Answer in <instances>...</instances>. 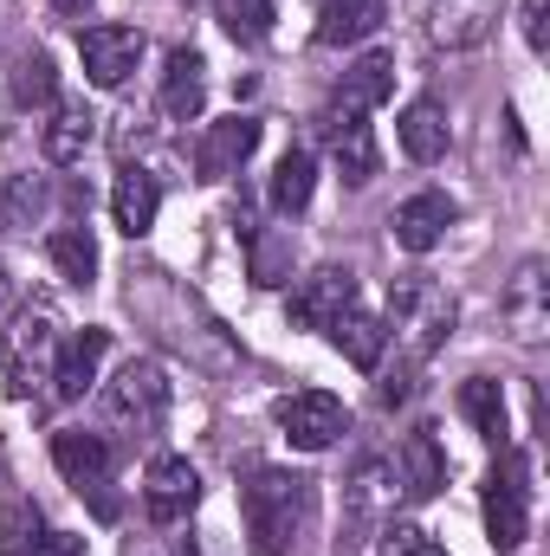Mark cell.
I'll list each match as a JSON object with an SVG mask.
<instances>
[{"instance_id": "obj_1", "label": "cell", "mask_w": 550, "mask_h": 556, "mask_svg": "<svg viewBox=\"0 0 550 556\" xmlns=\"http://www.w3.org/2000/svg\"><path fill=\"white\" fill-rule=\"evenodd\" d=\"M311 505H317V492H311L304 472L253 466V472L240 479V525H247L253 556H285L291 551V544L304 538V525H311Z\"/></svg>"}, {"instance_id": "obj_2", "label": "cell", "mask_w": 550, "mask_h": 556, "mask_svg": "<svg viewBox=\"0 0 550 556\" xmlns=\"http://www.w3.org/2000/svg\"><path fill=\"white\" fill-rule=\"evenodd\" d=\"M52 356H59V311L46 298H26L7 324V343H0V376H7V395L26 402L39 382H52Z\"/></svg>"}, {"instance_id": "obj_3", "label": "cell", "mask_w": 550, "mask_h": 556, "mask_svg": "<svg viewBox=\"0 0 550 556\" xmlns=\"http://www.w3.org/2000/svg\"><path fill=\"white\" fill-rule=\"evenodd\" d=\"M486 538L505 556L532 538V459L518 446H499V466L486 479Z\"/></svg>"}, {"instance_id": "obj_4", "label": "cell", "mask_w": 550, "mask_h": 556, "mask_svg": "<svg viewBox=\"0 0 550 556\" xmlns=\"http://www.w3.org/2000/svg\"><path fill=\"white\" fill-rule=\"evenodd\" d=\"M52 466H59V479H65L78 498L98 505V518H117V492H111V466H117V453H111L104 433H85V427L52 433Z\"/></svg>"}, {"instance_id": "obj_5", "label": "cell", "mask_w": 550, "mask_h": 556, "mask_svg": "<svg viewBox=\"0 0 550 556\" xmlns=\"http://www.w3.org/2000/svg\"><path fill=\"white\" fill-rule=\"evenodd\" d=\"M104 420L117 433H155L168 420V376L155 363H124L117 382H104Z\"/></svg>"}, {"instance_id": "obj_6", "label": "cell", "mask_w": 550, "mask_h": 556, "mask_svg": "<svg viewBox=\"0 0 550 556\" xmlns=\"http://www.w3.org/2000/svg\"><path fill=\"white\" fill-rule=\"evenodd\" d=\"M278 427H285V440L298 453H324V446H337L350 433V408L330 389H298V395L278 402Z\"/></svg>"}, {"instance_id": "obj_7", "label": "cell", "mask_w": 550, "mask_h": 556, "mask_svg": "<svg viewBox=\"0 0 550 556\" xmlns=\"http://www.w3.org/2000/svg\"><path fill=\"white\" fill-rule=\"evenodd\" d=\"M142 39L137 26H117V20H104V26H85L78 33V59H85V78L98 85V91H117L130 72L142 65Z\"/></svg>"}, {"instance_id": "obj_8", "label": "cell", "mask_w": 550, "mask_h": 556, "mask_svg": "<svg viewBox=\"0 0 550 556\" xmlns=\"http://www.w3.org/2000/svg\"><path fill=\"white\" fill-rule=\"evenodd\" d=\"M195 505H201V472L182 453H155L149 472H142V511L155 525H182Z\"/></svg>"}, {"instance_id": "obj_9", "label": "cell", "mask_w": 550, "mask_h": 556, "mask_svg": "<svg viewBox=\"0 0 550 556\" xmlns=\"http://www.w3.org/2000/svg\"><path fill=\"white\" fill-rule=\"evenodd\" d=\"M350 304H357V273L350 266H317L311 278H298V291H291V324L298 330H330Z\"/></svg>"}, {"instance_id": "obj_10", "label": "cell", "mask_w": 550, "mask_h": 556, "mask_svg": "<svg viewBox=\"0 0 550 556\" xmlns=\"http://www.w3.org/2000/svg\"><path fill=\"white\" fill-rule=\"evenodd\" d=\"M260 149V117H221V124H208L201 142H195V168H201V181H227V175H240L247 168V155Z\"/></svg>"}, {"instance_id": "obj_11", "label": "cell", "mask_w": 550, "mask_h": 556, "mask_svg": "<svg viewBox=\"0 0 550 556\" xmlns=\"http://www.w3.org/2000/svg\"><path fill=\"white\" fill-rule=\"evenodd\" d=\"M104 350H111V330H98V324L72 330L59 343V356H52V402H85V389L104 369Z\"/></svg>"}, {"instance_id": "obj_12", "label": "cell", "mask_w": 550, "mask_h": 556, "mask_svg": "<svg viewBox=\"0 0 550 556\" xmlns=\"http://www.w3.org/2000/svg\"><path fill=\"white\" fill-rule=\"evenodd\" d=\"M324 137H330V162H337V175H343L350 188L376 181L383 155H376V137H370L363 111H343V104H330V111H324Z\"/></svg>"}, {"instance_id": "obj_13", "label": "cell", "mask_w": 550, "mask_h": 556, "mask_svg": "<svg viewBox=\"0 0 550 556\" xmlns=\"http://www.w3.org/2000/svg\"><path fill=\"white\" fill-rule=\"evenodd\" d=\"M492 26H499V0H434V13H427V39L447 52L486 46Z\"/></svg>"}, {"instance_id": "obj_14", "label": "cell", "mask_w": 550, "mask_h": 556, "mask_svg": "<svg viewBox=\"0 0 550 556\" xmlns=\"http://www.w3.org/2000/svg\"><path fill=\"white\" fill-rule=\"evenodd\" d=\"M162 117H175V124H195L201 117V104H208V59L195 52V46H175L168 59H162Z\"/></svg>"}, {"instance_id": "obj_15", "label": "cell", "mask_w": 550, "mask_h": 556, "mask_svg": "<svg viewBox=\"0 0 550 556\" xmlns=\"http://www.w3.org/2000/svg\"><path fill=\"white\" fill-rule=\"evenodd\" d=\"M453 220H460L453 194H434V188H427V194H409V201L396 207L389 227H396V247H402V253H434V247L447 240Z\"/></svg>"}, {"instance_id": "obj_16", "label": "cell", "mask_w": 550, "mask_h": 556, "mask_svg": "<svg viewBox=\"0 0 550 556\" xmlns=\"http://www.w3.org/2000/svg\"><path fill=\"white\" fill-rule=\"evenodd\" d=\"M505 317H512V337L518 343H545L550 337V298H545V260H525L512 291H505Z\"/></svg>"}, {"instance_id": "obj_17", "label": "cell", "mask_w": 550, "mask_h": 556, "mask_svg": "<svg viewBox=\"0 0 550 556\" xmlns=\"http://www.w3.org/2000/svg\"><path fill=\"white\" fill-rule=\"evenodd\" d=\"M311 7H317V26H311L317 46H357L383 33V0H311Z\"/></svg>"}, {"instance_id": "obj_18", "label": "cell", "mask_w": 550, "mask_h": 556, "mask_svg": "<svg viewBox=\"0 0 550 556\" xmlns=\"http://www.w3.org/2000/svg\"><path fill=\"white\" fill-rule=\"evenodd\" d=\"M155 214H162V181L149 175V168H117V188H111V220L142 240L149 227H155Z\"/></svg>"}, {"instance_id": "obj_19", "label": "cell", "mask_w": 550, "mask_h": 556, "mask_svg": "<svg viewBox=\"0 0 550 556\" xmlns=\"http://www.w3.org/2000/svg\"><path fill=\"white\" fill-rule=\"evenodd\" d=\"M402 485H409V498L447 492V446H440V427L421 420L409 440H402Z\"/></svg>"}, {"instance_id": "obj_20", "label": "cell", "mask_w": 550, "mask_h": 556, "mask_svg": "<svg viewBox=\"0 0 550 556\" xmlns=\"http://www.w3.org/2000/svg\"><path fill=\"white\" fill-rule=\"evenodd\" d=\"M52 207V181L46 175H7L0 181V233H33Z\"/></svg>"}, {"instance_id": "obj_21", "label": "cell", "mask_w": 550, "mask_h": 556, "mask_svg": "<svg viewBox=\"0 0 550 556\" xmlns=\"http://www.w3.org/2000/svg\"><path fill=\"white\" fill-rule=\"evenodd\" d=\"M330 343H337V350H343V356H350V363H357L363 376H370V369L383 363V350H389V324L350 304V311H343V317L330 324Z\"/></svg>"}, {"instance_id": "obj_22", "label": "cell", "mask_w": 550, "mask_h": 556, "mask_svg": "<svg viewBox=\"0 0 550 556\" xmlns=\"http://www.w3.org/2000/svg\"><path fill=\"white\" fill-rule=\"evenodd\" d=\"M396 137H402L409 162H440L447 155V111L434 98H414L409 111H402V124H396Z\"/></svg>"}, {"instance_id": "obj_23", "label": "cell", "mask_w": 550, "mask_h": 556, "mask_svg": "<svg viewBox=\"0 0 550 556\" xmlns=\"http://www.w3.org/2000/svg\"><path fill=\"white\" fill-rule=\"evenodd\" d=\"M389 91H396V59H389V52H363V59L343 72L337 104H343V111H376Z\"/></svg>"}, {"instance_id": "obj_24", "label": "cell", "mask_w": 550, "mask_h": 556, "mask_svg": "<svg viewBox=\"0 0 550 556\" xmlns=\"http://www.w3.org/2000/svg\"><path fill=\"white\" fill-rule=\"evenodd\" d=\"M311 188H317V155L311 149H285L278 168H273V188H266L273 214H304L311 207Z\"/></svg>"}, {"instance_id": "obj_25", "label": "cell", "mask_w": 550, "mask_h": 556, "mask_svg": "<svg viewBox=\"0 0 550 556\" xmlns=\"http://www.w3.org/2000/svg\"><path fill=\"white\" fill-rule=\"evenodd\" d=\"M91 137H98V117H91L85 104H59V117L46 124L39 149H46V162H52V168H72V162L91 149Z\"/></svg>"}, {"instance_id": "obj_26", "label": "cell", "mask_w": 550, "mask_h": 556, "mask_svg": "<svg viewBox=\"0 0 550 556\" xmlns=\"http://www.w3.org/2000/svg\"><path fill=\"white\" fill-rule=\"evenodd\" d=\"M46 260L59 266L65 285H91L98 278V240H91V227H59L46 240Z\"/></svg>"}, {"instance_id": "obj_27", "label": "cell", "mask_w": 550, "mask_h": 556, "mask_svg": "<svg viewBox=\"0 0 550 556\" xmlns=\"http://www.w3.org/2000/svg\"><path fill=\"white\" fill-rule=\"evenodd\" d=\"M460 415L473 420V427H479L492 446H505V433H512V427H505V389H499L492 376H473V382H460Z\"/></svg>"}, {"instance_id": "obj_28", "label": "cell", "mask_w": 550, "mask_h": 556, "mask_svg": "<svg viewBox=\"0 0 550 556\" xmlns=\"http://www.w3.org/2000/svg\"><path fill=\"white\" fill-rule=\"evenodd\" d=\"M59 98V72H52V59L46 52H26L20 65H13V104L20 111H46Z\"/></svg>"}, {"instance_id": "obj_29", "label": "cell", "mask_w": 550, "mask_h": 556, "mask_svg": "<svg viewBox=\"0 0 550 556\" xmlns=\"http://www.w3.org/2000/svg\"><path fill=\"white\" fill-rule=\"evenodd\" d=\"M240 240L253 253V285H285V266H291V240L285 233H266L253 220H240Z\"/></svg>"}, {"instance_id": "obj_30", "label": "cell", "mask_w": 550, "mask_h": 556, "mask_svg": "<svg viewBox=\"0 0 550 556\" xmlns=\"http://www.w3.org/2000/svg\"><path fill=\"white\" fill-rule=\"evenodd\" d=\"M214 13L240 46H260L273 33V0H214Z\"/></svg>"}, {"instance_id": "obj_31", "label": "cell", "mask_w": 550, "mask_h": 556, "mask_svg": "<svg viewBox=\"0 0 550 556\" xmlns=\"http://www.w3.org/2000/svg\"><path fill=\"white\" fill-rule=\"evenodd\" d=\"M383 485H396L389 466H383V459H363V466H357V485H350V518H357V525L383 511Z\"/></svg>"}, {"instance_id": "obj_32", "label": "cell", "mask_w": 550, "mask_h": 556, "mask_svg": "<svg viewBox=\"0 0 550 556\" xmlns=\"http://www.w3.org/2000/svg\"><path fill=\"white\" fill-rule=\"evenodd\" d=\"M545 13H550V0H525V7H518V26H525V46H532V52H545L550 46Z\"/></svg>"}, {"instance_id": "obj_33", "label": "cell", "mask_w": 550, "mask_h": 556, "mask_svg": "<svg viewBox=\"0 0 550 556\" xmlns=\"http://www.w3.org/2000/svg\"><path fill=\"white\" fill-rule=\"evenodd\" d=\"M427 544V531H414V525H389L383 531V556H414Z\"/></svg>"}, {"instance_id": "obj_34", "label": "cell", "mask_w": 550, "mask_h": 556, "mask_svg": "<svg viewBox=\"0 0 550 556\" xmlns=\"http://www.w3.org/2000/svg\"><path fill=\"white\" fill-rule=\"evenodd\" d=\"M33 556H85V538H72V531H46V538H33Z\"/></svg>"}, {"instance_id": "obj_35", "label": "cell", "mask_w": 550, "mask_h": 556, "mask_svg": "<svg viewBox=\"0 0 550 556\" xmlns=\"http://www.w3.org/2000/svg\"><path fill=\"white\" fill-rule=\"evenodd\" d=\"M52 13H65V20H78V13H91V0H46Z\"/></svg>"}, {"instance_id": "obj_36", "label": "cell", "mask_w": 550, "mask_h": 556, "mask_svg": "<svg viewBox=\"0 0 550 556\" xmlns=\"http://www.w3.org/2000/svg\"><path fill=\"white\" fill-rule=\"evenodd\" d=\"M7 291H13V285H7V266H0V304H7Z\"/></svg>"}, {"instance_id": "obj_37", "label": "cell", "mask_w": 550, "mask_h": 556, "mask_svg": "<svg viewBox=\"0 0 550 556\" xmlns=\"http://www.w3.org/2000/svg\"><path fill=\"white\" fill-rule=\"evenodd\" d=\"M414 556H447V551H434V544H421V551H414Z\"/></svg>"}]
</instances>
